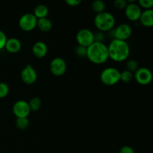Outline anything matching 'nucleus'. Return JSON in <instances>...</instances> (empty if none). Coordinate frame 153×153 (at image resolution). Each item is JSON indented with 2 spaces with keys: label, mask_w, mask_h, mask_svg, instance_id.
I'll return each instance as SVG.
<instances>
[{
  "label": "nucleus",
  "mask_w": 153,
  "mask_h": 153,
  "mask_svg": "<svg viewBox=\"0 0 153 153\" xmlns=\"http://www.w3.org/2000/svg\"><path fill=\"white\" fill-rule=\"evenodd\" d=\"M109 58L115 62H123L128 58L130 47L127 41L113 39L108 46Z\"/></svg>",
  "instance_id": "f257e3e1"
},
{
  "label": "nucleus",
  "mask_w": 153,
  "mask_h": 153,
  "mask_svg": "<svg viewBox=\"0 0 153 153\" xmlns=\"http://www.w3.org/2000/svg\"><path fill=\"white\" fill-rule=\"evenodd\" d=\"M86 57L94 64H102L108 60V46L104 42H94L87 48Z\"/></svg>",
  "instance_id": "f03ea898"
},
{
  "label": "nucleus",
  "mask_w": 153,
  "mask_h": 153,
  "mask_svg": "<svg viewBox=\"0 0 153 153\" xmlns=\"http://www.w3.org/2000/svg\"><path fill=\"white\" fill-rule=\"evenodd\" d=\"M96 28L101 32H108L115 25V18L113 14L107 11L96 14L94 19Z\"/></svg>",
  "instance_id": "7ed1b4c3"
},
{
  "label": "nucleus",
  "mask_w": 153,
  "mask_h": 153,
  "mask_svg": "<svg viewBox=\"0 0 153 153\" xmlns=\"http://www.w3.org/2000/svg\"><path fill=\"white\" fill-rule=\"evenodd\" d=\"M120 72L115 67H106L100 73V80L106 86H114L120 82Z\"/></svg>",
  "instance_id": "20e7f679"
},
{
  "label": "nucleus",
  "mask_w": 153,
  "mask_h": 153,
  "mask_svg": "<svg viewBox=\"0 0 153 153\" xmlns=\"http://www.w3.org/2000/svg\"><path fill=\"white\" fill-rule=\"evenodd\" d=\"M37 19L33 13H27L22 15L19 19V27L22 31L29 32L37 28Z\"/></svg>",
  "instance_id": "39448f33"
},
{
  "label": "nucleus",
  "mask_w": 153,
  "mask_h": 153,
  "mask_svg": "<svg viewBox=\"0 0 153 153\" xmlns=\"http://www.w3.org/2000/svg\"><path fill=\"white\" fill-rule=\"evenodd\" d=\"M78 45L88 48L94 42V33L88 28H82L76 34Z\"/></svg>",
  "instance_id": "423d86ee"
},
{
  "label": "nucleus",
  "mask_w": 153,
  "mask_h": 153,
  "mask_svg": "<svg viewBox=\"0 0 153 153\" xmlns=\"http://www.w3.org/2000/svg\"><path fill=\"white\" fill-rule=\"evenodd\" d=\"M134 79L137 84L143 86L149 85L152 80V73L146 67H139L134 73Z\"/></svg>",
  "instance_id": "0eeeda50"
},
{
  "label": "nucleus",
  "mask_w": 153,
  "mask_h": 153,
  "mask_svg": "<svg viewBox=\"0 0 153 153\" xmlns=\"http://www.w3.org/2000/svg\"><path fill=\"white\" fill-rule=\"evenodd\" d=\"M67 63L60 57L54 58L49 64V70L53 76L59 77L63 76L67 71Z\"/></svg>",
  "instance_id": "6e6552de"
},
{
  "label": "nucleus",
  "mask_w": 153,
  "mask_h": 153,
  "mask_svg": "<svg viewBox=\"0 0 153 153\" xmlns=\"http://www.w3.org/2000/svg\"><path fill=\"white\" fill-rule=\"evenodd\" d=\"M111 31L113 32V39L126 41L132 34V28L128 24H120Z\"/></svg>",
  "instance_id": "1a4fd4ad"
},
{
  "label": "nucleus",
  "mask_w": 153,
  "mask_h": 153,
  "mask_svg": "<svg viewBox=\"0 0 153 153\" xmlns=\"http://www.w3.org/2000/svg\"><path fill=\"white\" fill-rule=\"evenodd\" d=\"M21 80L25 85H31L35 83L37 79V73L35 69L31 64H27L24 67L20 73Z\"/></svg>",
  "instance_id": "9d476101"
},
{
  "label": "nucleus",
  "mask_w": 153,
  "mask_h": 153,
  "mask_svg": "<svg viewBox=\"0 0 153 153\" xmlns=\"http://www.w3.org/2000/svg\"><path fill=\"white\" fill-rule=\"evenodd\" d=\"M12 111L16 118L28 117L31 113L28 102L22 100H18L13 104Z\"/></svg>",
  "instance_id": "9b49d317"
},
{
  "label": "nucleus",
  "mask_w": 153,
  "mask_h": 153,
  "mask_svg": "<svg viewBox=\"0 0 153 153\" xmlns=\"http://www.w3.org/2000/svg\"><path fill=\"white\" fill-rule=\"evenodd\" d=\"M124 10H125L126 17L131 22H136L139 20V18L142 13L141 7L136 3L128 4Z\"/></svg>",
  "instance_id": "f8f14e48"
},
{
  "label": "nucleus",
  "mask_w": 153,
  "mask_h": 153,
  "mask_svg": "<svg viewBox=\"0 0 153 153\" xmlns=\"http://www.w3.org/2000/svg\"><path fill=\"white\" fill-rule=\"evenodd\" d=\"M33 55L36 58L41 59L44 58L48 52V46L46 43L43 41H37L34 43L31 48Z\"/></svg>",
  "instance_id": "ddd939ff"
},
{
  "label": "nucleus",
  "mask_w": 153,
  "mask_h": 153,
  "mask_svg": "<svg viewBox=\"0 0 153 153\" xmlns=\"http://www.w3.org/2000/svg\"><path fill=\"white\" fill-rule=\"evenodd\" d=\"M21 48H22V43L19 39L16 37H10L7 39L4 49L7 52L11 54L17 53L20 51Z\"/></svg>",
  "instance_id": "4468645a"
},
{
  "label": "nucleus",
  "mask_w": 153,
  "mask_h": 153,
  "mask_svg": "<svg viewBox=\"0 0 153 153\" xmlns=\"http://www.w3.org/2000/svg\"><path fill=\"white\" fill-rule=\"evenodd\" d=\"M140 24L146 28L153 26V10L152 9L142 10V13L139 18Z\"/></svg>",
  "instance_id": "2eb2a0df"
},
{
  "label": "nucleus",
  "mask_w": 153,
  "mask_h": 153,
  "mask_svg": "<svg viewBox=\"0 0 153 153\" xmlns=\"http://www.w3.org/2000/svg\"><path fill=\"white\" fill-rule=\"evenodd\" d=\"M37 28L42 32H48L52 28V22L49 18L45 17L37 19Z\"/></svg>",
  "instance_id": "dca6fc26"
},
{
  "label": "nucleus",
  "mask_w": 153,
  "mask_h": 153,
  "mask_svg": "<svg viewBox=\"0 0 153 153\" xmlns=\"http://www.w3.org/2000/svg\"><path fill=\"white\" fill-rule=\"evenodd\" d=\"M33 14L35 16V17L38 19H41V18L47 17L48 14H49V8L46 5L43 4H38L35 7L34 10V13Z\"/></svg>",
  "instance_id": "f3484780"
},
{
  "label": "nucleus",
  "mask_w": 153,
  "mask_h": 153,
  "mask_svg": "<svg viewBox=\"0 0 153 153\" xmlns=\"http://www.w3.org/2000/svg\"><path fill=\"white\" fill-rule=\"evenodd\" d=\"M91 8L97 14L102 13L105 10V3L103 0H94L91 4Z\"/></svg>",
  "instance_id": "a211bd4d"
},
{
  "label": "nucleus",
  "mask_w": 153,
  "mask_h": 153,
  "mask_svg": "<svg viewBox=\"0 0 153 153\" xmlns=\"http://www.w3.org/2000/svg\"><path fill=\"white\" fill-rule=\"evenodd\" d=\"M29 120L28 117H19L16 118L15 120V125L16 128L19 130H25L29 126Z\"/></svg>",
  "instance_id": "6ab92c4d"
},
{
  "label": "nucleus",
  "mask_w": 153,
  "mask_h": 153,
  "mask_svg": "<svg viewBox=\"0 0 153 153\" xmlns=\"http://www.w3.org/2000/svg\"><path fill=\"white\" fill-rule=\"evenodd\" d=\"M31 111H37L41 107V100L39 97H33L28 102Z\"/></svg>",
  "instance_id": "aec40b11"
},
{
  "label": "nucleus",
  "mask_w": 153,
  "mask_h": 153,
  "mask_svg": "<svg viewBox=\"0 0 153 153\" xmlns=\"http://www.w3.org/2000/svg\"><path fill=\"white\" fill-rule=\"evenodd\" d=\"M134 79V73L128 70H125L123 71L120 72V81L123 82V83L128 84L130 83Z\"/></svg>",
  "instance_id": "412c9836"
},
{
  "label": "nucleus",
  "mask_w": 153,
  "mask_h": 153,
  "mask_svg": "<svg viewBox=\"0 0 153 153\" xmlns=\"http://www.w3.org/2000/svg\"><path fill=\"white\" fill-rule=\"evenodd\" d=\"M10 88L5 82H0V99L5 98L9 94Z\"/></svg>",
  "instance_id": "4be33fe9"
},
{
  "label": "nucleus",
  "mask_w": 153,
  "mask_h": 153,
  "mask_svg": "<svg viewBox=\"0 0 153 153\" xmlns=\"http://www.w3.org/2000/svg\"><path fill=\"white\" fill-rule=\"evenodd\" d=\"M138 63L134 59L128 60L126 62V70L134 73L138 69Z\"/></svg>",
  "instance_id": "5701e85b"
},
{
  "label": "nucleus",
  "mask_w": 153,
  "mask_h": 153,
  "mask_svg": "<svg viewBox=\"0 0 153 153\" xmlns=\"http://www.w3.org/2000/svg\"><path fill=\"white\" fill-rule=\"evenodd\" d=\"M138 1V5L141 8H144L145 10L152 9L153 6V0H137Z\"/></svg>",
  "instance_id": "b1692460"
},
{
  "label": "nucleus",
  "mask_w": 153,
  "mask_h": 153,
  "mask_svg": "<svg viewBox=\"0 0 153 153\" xmlns=\"http://www.w3.org/2000/svg\"><path fill=\"white\" fill-rule=\"evenodd\" d=\"M128 4L126 0H114V6L117 10H124Z\"/></svg>",
  "instance_id": "393cba45"
},
{
  "label": "nucleus",
  "mask_w": 153,
  "mask_h": 153,
  "mask_svg": "<svg viewBox=\"0 0 153 153\" xmlns=\"http://www.w3.org/2000/svg\"><path fill=\"white\" fill-rule=\"evenodd\" d=\"M75 53L79 58H84V57H86L87 54V48L84 47V46H79L78 45L76 46V49H75Z\"/></svg>",
  "instance_id": "a878e982"
},
{
  "label": "nucleus",
  "mask_w": 153,
  "mask_h": 153,
  "mask_svg": "<svg viewBox=\"0 0 153 153\" xmlns=\"http://www.w3.org/2000/svg\"><path fill=\"white\" fill-rule=\"evenodd\" d=\"M7 36L3 31L0 30V50L4 49L6 41H7Z\"/></svg>",
  "instance_id": "bb28decb"
},
{
  "label": "nucleus",
  "mask_w": 153,
  "mask_h": 153,
  "mask_svg": "<svg viewBox=\"0 0 153 153\" xmlns=\"http://www.w3.org/2000/svg\"><path fill=\"white\" fill-rule=\"evenodd\" d=\"M119 153H136L134 149L129 146H123L120 149Z\"/></svg>",
  "instance_id": "cd10ccee"
},
{
  "label": "nucleus",
  "mask_w": 153,
  "mask_h": 153,
  "mask_svg": "<svg viewBox=\"0 0 153 153\" xmlns=\"http://www.w3.org/2000/svg\"><path fill=\"white\" fill-rule=\"evenodd\" d=\"M64 1L70 7H76L82 3V0H64Z\"/></svg>",
  "instance_id": "c85d7f7f"
},
{
  "label": "nucleus",
  "mask_w": 153,
  "mask_h": 153,
  "mask_svg": "<svg viewBox=\"0 0 153 153\" xmlns=\"http://www.w3.org/2000/svg\"><path fill=\"white\" fill-rule=\"evenodd\" d=\"M105 37L103 32L101 31H97L94 34V42H103Z\"/></svg>",
  "instance_id": "c756f323"
},
{
  "label": "nucleus",
  "mask_w": 153,
  "mask_h": 153,
  "mask_svg": "<svg viewBox=\"0 0 153 153\" xmlns=\"http://www.w3.org/2000/svg\"><path fill=\"white\" fill-rule=\"evenodd\" d=\"M136 1H137V0H126L128 4H129V3H135Z\"/></svg>",
  "instance_id": "7c9ffc66"
}]
</instances>
